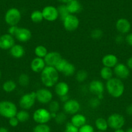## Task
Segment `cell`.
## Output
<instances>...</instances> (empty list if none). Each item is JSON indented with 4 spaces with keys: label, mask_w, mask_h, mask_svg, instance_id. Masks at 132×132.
<instances>
[{
    "label": "cell",
    "mask_w": 132,
    "mask_h": 132,
    "mask_svg": "<svg viewBox=\"0 0 132 132\" xmlns=\"http://www.w3.org/2000/svg\"><path fill=\"white\" fill-rule=\"evenodd\" d=\"M40 80L45 87H54L59 81V72L54 67L46 65L40 73Z\"/></svg>",
    "instance_id": "1"
},
{
    "label": "cell",
    "mask_w": 132,
    "mask_h": 132,
    "mask_svg": "<svg viewBox=\"0 0 132 132\" xmlns=\"http://www.w3.org/2000/svg\"><path fill=\"white\" fill-rule=\"evenodd\" d=\"M105 88L109 95L115 98H118L122 96L125 89L124 84L122 80L117 77H113L109 80L106 81Z\"/></svg>",
    "instance_id": "2"
},
{
    "label": "cell",
    "mask_w": 132,
    "mask_h": 132,
    "mask_svg": "<svg viewBox=\"0 0 132 132\" xmlns=\"http://www.w3.org/2000/svg\"><path fill=\"white\" fill-rule=\"evenodd\" d=\"M18 111V108L14 102L10 101H0V116L9 119L16 117Z\"/></svg>",
    "instance_id": "3"
},
{
    "label": "cell",
    "mask_w": 132,
    "mask_h": 132,
    "mask_svg": "<svg viewBox=\"0 0 132 132\" xmlns=\"http://www.w3.org/2000/svg\"><path fill=\"white\" fill-rule=\"evenodd\" d=\"M21 19V13L20 10L15 7L7 10L5 14L4 20L6 23L9 26L17 25Z\"/></svg>",
    "instance_id": "4"
},
{
    "label": "cell",
    "mask_w": 132,
    "mask_h": 132,
    "mask_svg": "<svg viewBox=\"0 0 132 132\" xmlns=\"http://www.w3.org/2000/svg\"><path fill=\"white\" fill-rule=\"evenodd\" d=\"M36 101V92L31 91L30 93L24 94L21 96L19 101V106L21 110H29L34 106Z\"/></svg>",
    "instance_id": "5"
},
{
    "label": "cell",
    "mask_w": 132,
    "mask_h": 132,
    "mask_svg": "<svg viewBox=\"0 0 132 132\" xmlns=\"http://www.w3.org/2000/svg\"><path fill=\"white\" fill-rule=\"evenodd\" d=\"M33 120L37 124H47L52 119L51 112L48 109L38 108L32 114Z\"/></svg>",
    "instance_id": "6"
},
{
    "label": "cell",
    "mask_w": 132,
    "mask_h": 132,
    "mask_svg": "<svg viewBox=\"0 0 132 132\" xmlns=\"http://www.w3.org/2000/svg\"><path fill=\"white\" fill-rule=\"evenodd\" d=\"M108 126L110 128L113 129H121L125 124V119L121 114L112 113L108 117L107 119Z\"/></svg>",
    "instance_id": "7"
},
{
    "label": "cell",
    "mask_w": 132,
    "mask_h": 132,
    "mask_svg": "<svg viewBox=\"0 0 132 132\" xmlns=\"http://www.w3.org/2000/svg\"><path fill=\"white\" fill-rule=\"evenodd\" d=\"M36 101L42 104H48L53 101V93L47 87L40 88L36 91Z\"/></svg>",
    "instance_id": "8"
},
{
    "label": "cell",
    "mask_w": 132,
    "mask_h": 132,
    "mask_svg": "<svg viewBox=\"0 0 132 132\" xmlns=\"http://www.w3.org/2000/svg\"><path fill=\"white\" fill-rule=\"evenodd\" d=\"M65 30L69 32L75 31L80 25V20L75 14H69L63 20Z\"/></svg>",
    "instance_id": "9"
},
{
    "label": "cell",
    "mask_w": 132,
    "mask_h": 132,
    "mask_svg": "<svg viewBox=\"0 0 132 132\" xmlns=\"http://www.w3.org/2000/svg\"><path fill=\"white\" fill-rule=\"evenodd\" d=\"M80 104L75 99H69L63 103V110L66 114L75 115L80 110Z\"/></svg>",
    "instance_id": "10"
},
{
    "label": "cell",
    "mask_w": 132,
    "mask_h": 132,
    "mask_svg": "<svg viewBox=\"0 0 132 132\" xmlns=\"http://www.w3.org/2000/svg\"><path fill=\"white\" fill-rule=\"evenodd\" d=\"M42 12L44 19L49 22H53L59 18L58 9L52 5H48L44 7Z\"/></svg>",
    "instance_id": "11"
},
{
    "label": "cell",
    "mask_w": 132,
    "mask_h": 132,
    "mask_svg": "<svg viewBox=\"0 0 132 132\" xmlns=\"http://www.w3.org/2000/svg\"><path fill=\"white\" fill-rule=\"evenodd\" d=\"M88 89L93 95L98 96L100 95H104L105 86L103 82L100 80H93L89 84Z\"/></svg>",
    "instance_id": "12"
},
{
    "label": "cell",
    "mask_w": 132,
    "mask_h": 132,
    "mask_svg": "<svg viewBox=\"0 0 132 132\" xmlns=\"http://www.w3.org/2000/svg\"><path fill=\"white\" fill-rule=\"evenodd\" d=\"M113 73L117 78L122 80L128 78L130 71L126 65L122 63H118L113 68Z\"/></svg>",
    "instance_id": "13"
},
{
    "label": "cell",
    "mask_w": 132,
    "mask_h": 132,
    "mask_svg": "<svg viewBox=\"0 0 132 132\" xmlns=\"http://www.w3.org/2000/svg\"><path fill=\"white\" fill-rule=\"evenodd\" d=\"M15 44V38L9 33L0 36V49L2 50H10Z\"/></svg>",
    "instance_id": "14"
},
{
    "label": "cell",
    "mask_w": 132,
    "mask_h": 132,
    "mask_svg": "<svg viewBox=\"0 0 132 132\" xmlns=\"http://www.w3.org/2000/svg\"><path fill=\"white\" fill-rule=\"evenodd\" d=\"M31 31L25 27H19L14 36L15 39L21 43L27 42L31 39Z\"/></svg>",
    "instance_id": "15"
},
{
    "label": "cell",
    "mask_w": 132,
    "mask_h": 132,
    "mask_svg": "<svg viewBox=\"0 0 132 132\" xmlns=\"http://www.w3.org/2000/svg\"><path fill=\"white\" fill-rule=\"evenodd\" d=\"M62 58V57L60 53L57 51H51L48 52L44 59L46 65L55 67Z\"/></svg>",
    "instance_id": "16"
},
{
    "label": "cell",
    "mask_w": 132,
    "mask_h": 132,
    "mask_svg": "<svg viewBox=\"0 0 132 132\" xmlns=\"http://www.w3.org/2000/svg\"><path fill=\"white\" fill-rule=\"evenodd\" d=\"M115 27H116L117 30L120 34L125 35V34H128L130 31L131 25L130 22L128 21V20L122 18L119 19L116 21Z\"/></svg>",
    "instance_id": "17"
},
{
    "label": "cell",
    "mask_w": 132,
    "mask_h": 132,
    "mask_svg": "<svg viewBox=\"0 0 132 132\" xmlns=\"http://www.w3.org/2000/svg\"><path fill=\"white\" fill-rule=\"evenodd\" d=\"M45 67L46 64L44 58L35 57L30 62V69L33 72L36 73H41Z\"/></svg>",
    "instance_id": "18"
},
{
    "label": "cell",
    "mask_w": 132,
    "mask_h": 132,
    "mask_svg": "<svg viewBox=\"0 0 132 132\" xmlns=\"http://www.w3.org/2000/svg\"><path fill=\"white\" fill-rule=\"evenodd\" d=\"M54 92L59 97L68 95L69 91V86L68 83L64 81H58L54 86Z\"/></svg>",
    "instance_id": "19"
},
{
    "label": "cell",
    "mask_w": 132,
    "mask_h": 132,
    "mask_svg": "<svg viewBox=\"0 0 132 132\" xmlns=\"http://www.w3.org/2000/svg\"><path fill=\"white\" fill-rule=\"evenodd\" d=\"M119 63L117 56L113 54H107L102 58V63L104 67L113 68Z\"/></svg>",
    "instance_id": "20"
},
{
    "label": "cell",
    "mask_w": 132,
    "mask_h": 132,
    "mask_svg": "<svg viewBox=\"0 0 132 132\" xmlns=\"http://www.w3.org/2000/svg\"><path fill=\"white\" fill-rule=\"evenodd\" d=\"M70 122L75 126L79 128L84 124H87V118L83 114L77 113L72 116Z\"/></svg>",
    "instance_id": "21"
},
{
    "label": "cell",
    "mask_w": 132,
    "mask_h": 132,
    "mask_svg": "<svg viewBox=\"0 0 132 132\" xmlns=\"http://www.w3.org/2000/svg\"><path fill=\"white\" fill-rule=\"evenodd\" d=\"M10 54L14 58H21L25 55V51L23 47L20 44H15L9 50Z\"/></svg>",
    "instance_id": "22"
},
{
    "label": "cell",
    "mask_w": 132,
    "mask_h": 132,
    "mask_svg": "<svg viewBox=\"0 0 132 132\" xmlns=\"http://www.w3.org/2000/svg\"><path fill=\"white\" fill-rule=\"evenodd\" d=\"M66 6L71 14H75L82 11V5L78 0H71L66 4Z\"/></svg>",
    "instance_id": "23"
},
{
    "label": "cell",
    "mask_w": 132,
    "mask_h": 132,
    "mask_svg": "<svg viewBox=\"0 0 132 132\" xmlns=\"http://www.w3.org/2000/svg\"><path fill=\"white\" fill-rule=\"evenodd\" d=\"M95 124L98 130L101 131H106L109 128L108 123L106 119L102 117H98L96 119Z\"/></svg>",
    "instance_id": "24"
},
{
    "label": "cell",
    "mask_w": 132,
    "mask_h": 132,
    "mask_svg": "<svg viewBox=\"0 0 132 132\" xmlns=\"http://www.w3.org/2000/svg\"><path fill=\"white\" fill-rule=\"evenodd\" d=\"M113 70L112 68H108V67H104L102 68V69L100 71V75L101 77L104 80H109L110 79L113 77Z\"/></svg>",
    "instance_id": "25"
},
{
    "label": "cell",
    "mask_w": 132,
    "mask_h": 132,
    "mask_svg": "<svg viewBox=\"0 0 132 132\" xmlns=\"http://www.w3.org/2000/svg\"><path fill=\"white\" fill-rule=\"evenodd\" d=\"M16 87H17V84L12 80H6L3 84V85H2V89H3V90L5 92L7 93L13 92L14 91L16 90Z\"/></svg>",
    "instance_id": "26"
},
{
    "label": "cell",
    "mask_w": 132,
    "mask_h": 132,
    "mask_svg": "<svg viewBox=\"0 0 132 132\" xmlns=\"http://www.w3.org/2000/svg\"><path fill=\"white\" fill-rule=\"evenodd\" d=\"M62 74L65 77H71L76 73V67L73 63L68 62L65 66L64 69L62 72Z\"/></svg>",
    "instance_id": "27"
},
{
    "label": "cell",
    "mask_w": 132,
    "mask_h": 132,
    "mask_svg": "<svg viewBox=\"0 0 132 132\" xmlns=\"http://www.w3.org/2000/svg\"><path fill=\"white\" fill-rule=\"evenodd\" d=\"M16 117L20 122H25L30 119V114L27 110H21L18 111Z\"/></svg>",
    "instance_id": "28"
},
{
    "label": "cell",
    "mask_w": 132,
    "mask_h": 132,
    "mask_svg": "<svg viewBox=\"0 0 132 132\" xmlns=\"http://www.w3.org/2000/svg\"><path fill=\"white\" fill-rule=\"evenodd\" d=\"M30 20L33 23H38L42 22L44 19V16H43L42 12L38 10H36L34 11L31 14H30Z\"/></svg>",
    "instance_id": "29"
},
{
    "label": "cell",
    "mask_w": 132,
    "mask_h": 132,
    "mask_svg": "<svg viewBox=\"0 0 132 132\" xmlns=\"http://www.w3.org/2000/svg\"><path fill=\"white\" fill-rule=\"evenodd\" d=\"M48 53L47 49L43 45H39L35 49V54L36 57L44 58Z\"/></svg>",
    "instance_id": "30"
},
{
    "label": "cell",
    "mask_w": 132,
    "mask_h": 132,
    "mask_svg": "<svg viewBox=\"0 0 132 132\" xmlns=\"http://www.w3.org/2000/svg\"><path fill=\"white\" fill-rule=\"evenodd\" d=\"M88 78V73L86 70L80 69L75 73V79L79 83L84 82Z\"/></svg>",
    "instance_id": "31"
},
{
    "label": "cell",
    "mask_w": 132,
    "mask_h": 132,
    "mask_svg": "<svg viewBox=\"0 0 132 132\" xmlns=\"http://www.w3.org/2000/svg\"><path fill=\"white\" fill-rule=\"evenodd\" d=\"M18 82L19 84L21 86V87H26L30 84V77L26 73H21L18 77Z\"/></svg>",
    "instance_id": "32"
},
{
    "label": "cell",
    "mask_w": 132,
    "mask_h": 132,
    "mask_svg": "<svg viewBox=\"0 0 132 132\" xmlns=\"http://www.w3.org/2000/svg\"><path fill=\"white\" fill-rule=\"evenodd\" d=\"M58 15H59V18L62 21H63L65 18L69 14H70L68 11V8L65 4H62L58 7Z\"/></svg>",
    "instance_id": "33"
},
{
    "label": "cell",
    "mask_w": 132,
    "mask_h": 132,
    "mask_svg": "<svg viewBox=\"0 0 132 132\" xmlns=\"http://www.w3.org/2000/svg\"><path fill=\"white\" fill-rule=\"evenodd\" d=\"M50 126L47 124H38L33 128L32 132H51Z\"/></svg>",
    "instance_id": "34"
},
{
    "label": "cell",
    "mask_w": 132,
    "mask_h": 132,
    "mask_svg": "<svg viewBox=\"0 0 132 132\" xmlns=\"http://www.w3.org/2000/svg\"><path fill=\"white\" fill-rule=\"evenodd\" d=\"M60 108V104L58 101L53 100L48 104V110L51 113L59 112Z\"/></svg>",
    "instance_id": "35"
},
{
    "label": "cell",
    "mask_w": 132,
    "mask_h": 132,
    "mask_svg": "<svg viewBox=\"0 0 132 132\" xmlns=\"http://www.w3.org/2000/svg\"><path fill=\"white\" fill-rule=\"evenodd\" d=\"M67 120V114L64 111H59L57 113L56 116L54 118L56 123L58 124H63Z\"/></svg>",
    "instance_id": "36"
},
{
    "label": "cell",
    "mask_w": 132,
    "mask_h": 132,
    "mask_svg": "<svg viewBox=\"0 0 132 132\" xmlns=\"http://www.w3.org/2000/svg\"><path fill=\"white\" fill-rule=\"evenodd\" d=\"M104 32L101 29H95L91 32L90 36L94 40H99L103 36Z\"/></svg>",
    "instance_id": "37"
},
{
    "label": "cell",
    "mask_w": 132,
    "mask_h": 132,
    "mask_svg": "<svg viewBox=\"0 0 132 132\" xmlns=\"http://www.w3.org/2000/svg\"><path fill=\"white\" fill-rule=\"evenodd\" d=\"M100 104H101V100L97 96L91 98L89 101V105L92 109L97 108L100 106Z\"/></svg>",
    "instance_id": "38"
},
{
    "label": "cell",
    "mask_w": 132,
    "mask_h": 132,
    "mask_svg": "<svg viewBox=\"0 0 132 132\" xmlns=\"http://www.w3.org/2000/svg\"><path fill=\"white\" fill-rule=\"evenodd\" d=\"M78 132H95V130L92 126L88 124H86L79 128Z\"/></svg>",
    "instance_id": "39"
},
{
    "label": "cell",
    "mask_w": 132,
    "mask_h": 132,
    "mask_svg": "<svg viewBox=\"0 0 132 132\" xmlns=\"http://www.w3.org/2000/svg\"><path fill=\"white\" fill-rule=\"evenodd\" d=\"M78 129L79 128L75 126L71 122H68L66 124L64 132H78Z\"/></svg>",
    "instance_id": "40"
},
{
    "label": "cell",
    "mask_w": 132,
    "mask_h": 132,
    "mask_svg": "<svg viewBox=\"0 0 132 132\" xmlns=\"http://www.w3.org/2000/svg\"><path fill=\"white\" fill-rule=\"evenodd\" d=\"M19 123H20V122H19L18 119L16 118V117H13L9 119V124L11 127H13V128L17 127Z\"/></svg>",
    "instance_id": "41"
},
{
    "label": "cell",
    "mask_w": 132,
    "mask_h": 132,
    "mask_svg": "<svg viewBox=\"0 0 132 132\" xmlns=\"http://www.w3.org/2000/svg\"><path fill=\"white\" fill-rule=\"evenodd\" d=\"M19 27L17 25H12V26H9L8 29V33L9 35H12L14 37L15 35H16V32H17L18 29Z\"/></svg>",
    "instance_id": "42"
},
{
    "label": "cell",
    "mask_w": 132,
    "mask_h": 132,
    "mask_svg": "<svg viewBox=\"0 0 132 132\" xmlns=\"http://www.w3.org/2000/svg\"><path fill=\"white\" fill-rule=\"evenodd\" d=\"M115 42H116L117 44H121L124 42V40H125V38H124V36H122V35L119 34V35H118L117 36L115 37Z\"/></svg>",
    "instance_id": "43"
},
{
    "label": "cell",
    "mask_w": 132,
    "mask_h": 132,
    "mask_svg": "<svg viewBox=\"0 0 132 132\" xmlns=\"http://www.w3.org/2000/svg\"><path fill=\"white\" fill-rule=\"evenodd\" d=\"M125 41L129 45L132 47V33H129L125 38Z\"/></svg>",
    "instance_id": "44"
},
{
    "label": "cell",
    "mask_w": 132,
    "mask_h": 132,
    "mask_svg": "<svg viewBox=\"0 0 132 132\" xmlns=\"http://www.w3.org/2000/svg\"><path fill=\"white\" fill-rule=\"evenodd\" d=\"M69 95H64V96H62L60 97V101H61L62 102H63V103H65V102H67V101H68V100H69Z\"/></svg>",
    "instance_id": "45"
},
{
    "label": "cell",
    "mask_w": 132,
    "mask_h": 132,
    "mask_svg": "<svg viewBox=\"0 0 132 132\" xmlns=\"http://www.w3.org/2000/svg\"><path fill=\"white\" fill-rule=\"evenodd\" d=\"M126 112L128 115H132V104L128 105L126 108Z\"/></svg>",
    "instance_id": "46"
},
{
    "label": "cell",
    "mask_w": 132,
    "mask_h": 132,
    "mask_svg": "<svg viewBox=\"0 0 132 132\" xmlns=\"http://www.w3.org/2000/svg\"><path fill=\"white\" fill-rule=\"evenodd\" d=\"M126 65L128 66V68L129 69H132V56L129 58L127 60L126 62Z\"/></svg>",
    "instance_id": "47"
},
{
    "label": "cell",
    "mask_w": 132,
    "mask_h": 132,
    "mask_svg": "<svg viewBox=\"0 0 132 132\" xmlns=\"http://www.w3.org/2000/svg\"><path fill=\"white\" fill-rule=\"evenodd\" d=\"M0 132H9V131L5 127H0Z\"/></svg>",
    "instance_id": "48"
},
{
    "label": "cell",
    "mask_w": 132,
    "mask_h": 132,
    "mask_svg": "<svg viewBox=\"0 0 132 132\" xmlns=\"http://www.w3.org/2000/svg\"><path fill=\"white\" fill-rule=\"evenodd\" d=\"M58 2H60V3H62V4H67L69 2H70L71 0H58Z\"/></svg>",
    "instance_id": "49"
},
{
    "label": "cell",
    "mask_w": 132,
    "mask_h": 132,
    "mask_svg": "<svg viewBox=\"0 0 132 132\" xmlns=\"http://www.w3.org/2000/svg\"><path fill=\"white\" fill-rule=\"evenodd\" d=\"M114 132H126L125 131L123 130L122 129H115V131H114Z\"/></svg>",
    "instance_id": "50"
},
{
    "label": "cell",
    "mask_w": 132,
    "mask_h": 132,
    "mask_svg": "<svg viewBox=\"0 0 132 132\" xmlns=\"http://www.w3.org/2000/svg\"><path fill=\"white\" fill-rule=\"evenodd\" d=\"M126 132H132V128H128V129H127L126 131Z\"/></svg>",
    "instance_id": "51"
},
{
    "label": "cell",
    "mask_w": 132,
    "mask_h": 132,
    "mask_svg": "<svg viewBox=\"0 0 132 132\" xmlns=\"http://www.w3.org/2000/svg\"><path fill=\"white\" fill-rule=\"evenodd\" d=\"M2 72H1V71H0V79H1V78H2Z\"/></svg>",
    "instance_id": "52"
},
{
    "label": "cell",
    "mask_w": 132,
    "mask_h": 132,
    "mask_svg": "<svg viewBox=\"0 0 132 132\" xmlns=\"http://www.w3.org/2000/svg\"><path fill=\"white\" fill-rule=\"evenodd\" d=\"M97 132H105V131H97Z\"/></svg>",
    "instance_id": "53"
},
{
    "label": "cell",
    "mask_w": 132,
    "mask_h": 132,
    "mask_svg": "<svg viewBox=\"0 0 132 132\" xmlns=\"http://www.w3.org/2000/svg\"><path fill=\"white\" fill-rule=\"evenodd\" d=\"M0 56H1V53H0Z\"/></svg>",
    "instance_id": "54"
}]
</instances>
